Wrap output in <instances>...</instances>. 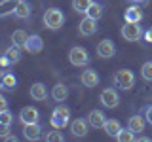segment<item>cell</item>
Instances as JSON below:
<instances>
[{
	"mask_svg": "<svg viewBox=\"0 0 152 142\" xmlns=\"http://www.w3.org/2000/svg\"><path fill=\"white\" fill-rule=\"evenodd\" d=\"M99 102H101L104 108L112 110V108H116L118 104H120V95H118V91L114 87H107L99 95Z\"/></svg>",
	"mask_w": 152,
	"mask_h": 142,
	"instance_id": "8992f818",
	"label": "cell"
},
{
	"mask_svg": "<svg viewBox=\"0 0 152 142\" xmlns=\"http://www.w3.org/2000/svg\"><path fill=\"white\" fill-rule=\"evenodd\" d=\"M104 133H107L108 136H114V138H116L118 136V133L122 131V125H120V121L118 120H107V123H104Z\"/></svg>",
	"mask_w": 152,
	"mask_h": 142,
	"instance_id": "7402d4cb",
	"label": "cell"
},
{
	"mask_svg": "<svg viewBox=\"0 0 152 142\" xmlns=\"http://www.w3.org/2000/svg\"><path fill=\"white\" fill-rule=\"evenodd\" d=\"M12 121H13V114L10 110H2V112H0V123H2V135H0V138H4V136L8 135Z\"/></svg>",
	"mask_w": 152,
	"mask_h": 142,
	"instance_id": "44dd1931",
	"label": "cell"
},
{
	"mask_svg": "<svg viewBox=\"0 0 152 142\" xmlns=\"http://www.w3.org/2000/svg\"><path fill=\"white\" fill-rule=\"evenodd\" d=\"M95 2V0H72V9L76 13H88V9H89V6Z\"/></svg>",
	"mask_w": 152,
	"mask_h": 142,
	"instance_id": "cb8c5ba5",
	"label": "cell"
},
{
	"mask_svg": "<svg viewBox=\"0 0 152 142\" xmlns=\"http://www.w3.org/2000/svg\"><path fill=\"white\" fill-rule=\"evenodd\" d=\"M23 49L28 51V53H40V51L44 49V40H42V38L38 36V34H31Z\"/></svg>",
	"mask_w": 152,
	"mask_h": 142,
	"instance_id": "4fadbf2b",
	"label": "cell"
},
{
	"mask_svg": "<svg viewBox=\"0 0 152 142\" xmlns=\"http://www.w3.org/2000/svg\"><path fill=\"white\" fill-rule=\"evenodd\" d=\"M112 82H114V85H116L118 89L129 91V89L135 87V74H133V70H129V68H122V70H118V72L114 74Z\"/></svg>",
	"mask_w": 152,
	"mask_h": 142,
	"instance_id": "7a4b0ae2",
	"label": "cell"
},
{
	"mask_svg": "<svg viewBox=\"0 0 152 142\" xmlns=\"http://www.w3.org/2000/svg\"><path fill=\"white\" fill-rule=\"evenodd\" d=\"M124 19H126L127 23H141L142 12L139 9V6H137V4H131V6L126 9V13H124Z\"/></svg>",
	"mask_w": 152,
	"mask_h": 142,
	"instance_id": "d6986e66",
	"label": "cell"
},
{
	"mask_svg": "<svg viewBox=\"0 0 152 142\" xmlns=\"http://www.w3.org/2000/svg\"><path fill=\"white\" fill-rule=\"evenodd\" d=\"M46 140L48 142H63L65 136H63V133H61V129H55V131H50L46 135Z\"/></svg>",
	"mask_w": 152,
	"mask_h": 142,
	"instance_id": "f1b7e54d",
	"label": "cell"
},
{
	"mask_svg": "<svg viewBox=\"0 0 152 142\" xmlns=\"http://www.w3.org/2000/svg\"><path fill=\"white\" fill-rule=\"evenodd\" d=\"M38 120H40V112H38L34 106H25V108H21V112H19V121H21L23 125L36 123Z\"/></svg>",
	"mask_w": 152,
	"mask_h": 142,
	"instance_id": "30bf717a",
	"label": "cell"
},
{
	"mask_svg": "<svg viewBox=\"0 0 152 142\" xmlns=\"http://www.w3.org/2000/svg\"><path fill=\"white\" fill-rule=\"evenodd\" d=\"M63 23H65V13L61 12L59 8L46 9V13H44V25H46V28H50V30H59V28L63 27Z\"/></svg>",
	"mask_w": 152,
	"mask_h": 142,
	"instance_id": "3957f363",
	"label": "cell"
},
{
	"mask_svg": "<svg viewBox=\"0 0 152 142\" xmlns=\"http://www.w3.org/2000/svg\"><path fill=\"white\" fill-rule=\"evenodd\" d=\"M2 110H8V101L4 97H0V112Z\"/></svg>",
	"mask_w": 152,
	"mask_h": 142,
	"instance_id": "1f68e13d",
	"label": "cell"
},
{
	"mask_svg": "<svg viewBox=\"0 0 152 142\" xmlns=\"http://www.w3.org/2000/svg\"><path fill=\"white\" fill-rule=\"evenodd\" d=\"M131 4H137V6H145V4H148V0H129Z\"/></svg>",
	"mask_w": 152,
	"mask_h": 142,
	"instance_id": "836d02e7",
	"label": "cell"
},
{
	"mask_svg": "<svg viewBox=\"0 0 152 142\" xmlns=\"http://www.w3.org/2000/svg\"><path fill=\"white\" fill-rule=\"evenodd\" d=\"M141 78L145 80V82H152V61H146V63L141 66Z\"/></svg>",
	"mask_w": 152,
	"mask_h": 142,
	"instance_id": "83f0119b",
	"label": "cell"
},
{
	"mask_svg": "<svg viewBox=\"0 0 152 142\" xmlns=\"http://www.w3.org/2000/svg\"><path fill=\"white\" fill-rule=\"evenodd\" d=\"M50 123H51L53 129H65V127L70 123V108L69 106H63V104L59 102V106L51 112Z\"/></svg>",
	"mask_w": 152,
	"mask_h": 142,
	"instance_id": "6da1fadb",
	"label": "cell"
},
{
	"mask_svg": "<svg viewBox=\"0 0 152 142\" xmlns=\"http://www.w3.org/2000/svg\"><path fill=\"white\" fill-rule=\"evenodd\" d=\"M51 99L57 102H63L69 99V87L65 83H55L53 89H51Z\"/></svg>",
	"mask_w": 152,
	"mask_h": 142,
	"instance_id": "ffe728a7",
	"label": "cell"
},
{
	"mask_svg": "<svg viewBox=\"0 0 152 142\" xmlns=\"http://www.w3.org/2000/svg\"><path fill=\"white\" fill-rule=\"evenodd\" d=\"M2 140H12V142H15V140H17V136H13V135H6Z\"/></svg>",
	"mask_w": 152,
	"mask_h": 142,
	"instance_id": "e575fe53",
	"label": "cell"
},
{
	"mask_svg": "<svg viewBox=\"0 0 152 142\" xmlns=\"http://www.w3.org/2000/svg\"><path fill=\"white\" fill-rule=\"evenodd\" d=\"M145 123H146V120H145V116H131L129 120H127V129H131L135 135H139V133H142L145 131Z\"/></svg>",
	"mask_w": 152,
	"mask_h": 142,
	"instance_id": "e0dca14e",
	"label": "cell"
},
{
	"mask_svg": "<svg viewBox=\"0 0 152 142\" xmlns=\"http://www.w3.org/2000/svg\"><path fill=\"white\" fill-rule=\"evenodd\" d=\"M21 49H23V47H19V46H15V44H12L6 51H4V55H6L8 59L12 61V64H15V63H19V61H21Z\"/></svg>",
	"mask_w": 152,
	"mask_h": 142,
	"instance_id": "603a6c76",
	"label": "cell"
},
{
	"mask_svg": "<svg viewBox=\"0 0 152 142\" xmlns=\"http://www.w3.org/2000/svg\"><path fill=\"white\" fill-rule=\"evenodd\" d=\"M78 32L80 36H93L97 32V21L89 15H84V19L78 23Z\"/></svg>",
	"mask_w": 152,
	"mask_h": 142,
	"instance_id": "ba28073f",
	"label": "cell"
},
{
	"mask_svg": "<svg viewBox=\"0 0 152 142\" xmlns=\"http://www.w3.org/2000/svg\"><path fill=\"white\" fill-rule=\"evenodd\" d=\"M31 4L27 2V0H17L15 6H13V15L17 19H28L31 17Z\"/></svg>",
	"mask_w": 152,
	"mask_h": 142,
	"instance_id": "9a60e30c",
	"label": "cell"
},
{
	"mask_svg": "<svg viewBox=\"0 0 152 142\" xmlns=\"http://www.w3.org/2000/svg\"><path fill=\"white\" fill-rule=\"evenodd\" d=\"M142 38H145V42H148V44H152V27L145 30V34H142Z\"/></svg>",
	"mask_w": 152,
	"mask_h": 142,
	"instance_id": "4dcf8cb0",
	"label": "cell"
},
{
	"mask_svg": "<svg viewBox=\"0 0 152 142\" xmlns=\"http://www.w3.org/2000/svg\"><path fill=\"white\" fill-rule=\"evenodd\" d=\"M69 61L72 66H88L89 64V51L82 46H74L69 51Z\"/></svg>",
	"mask_w": 152,
	"mask_h": 142,
	"instance_id": "277c9868",
	"label": "cell"
},
{
	"mask_svg": "<svg viewBox=\"0 0 152 142\" xmlns=\"http://www.w3.org/2000/svg\"><path fill=\"white\" fill-rule=\"evenodd\" d=\"M0 87H2V91H13V89L17 87V78H15V74L4 70V72H2V83H0Z\"/></svg>",
	"mask_w": 152,
	"mask_h": 142,
	"instance_id": "ac0fdd59",
	"label": "cell"
},
{
	"mask_svg": "<svg viewBox=\"0 0 152 142\" xmlns=\"http://www.w3.org/2000/svg\"><path fill=\"white\" fill-rule=\"evenodd\" d=\"M80 82H82L84 87L93 89V87H97V85H99V74L95 72L93 68H86L84 72L80 74Z\"/></svg>",
	"mask_w": 152,
	"mask_h": 142,
	"instance_id": "8fae6325",
	"label": "cell"
},
{
	"mask_svg": "<svg viewBox=\"0 0 152 142\" xmlns=\"http://www.w3.org/2000/svg\"><path fill=\"white\" fill-rule=\"evenodd\" d=\"M137 140H141V142H150L148 136H137Z\"/></svg>",
	"mask_w": 152,
	"mask_h": 142,
	"instance_id": "d590c367",
	"label": "cell"
},
{
	"mask_svg": "<svg viewBox=\"0 0 152 142\" xmlns=\"http://www.w3.org/2000/svg\"><path fill=\"white\" fill-rule=\"evenodd\" d=\"M97 55L101 57V59H110V57L116 55V46H114L112 40H108V38H104L97 44Z\"/></svg>",
	"mask_w": 152,
	"mask_h": 142,
	"instance_id": "9c48e42d",
	"label": "cell"
},
{
	"mask_svg": "<svg viewBox=\"0 0 152 142\" xmlns=\"http://www.w3.org/2000/svg\"><path fill=\"white\" fill-rule=\"evenodd\" d=\"M0 64H2V66H8V64H12V61H10L6 55H2V59H0Z\"/></svg>",
	"mask_w": 152,
	"mask_h": 142,
	"instance_id": "d6a6232c",
	"label": "cell"
},
{
	"mask_svg": "<svg viewBox=\"0 0 152 142\" xmlns=\"http://www.w3.org/2000/svg\"><path fill=\"white\" fill-rule=\"evenodd\" d=\"M89 131V121L88 117H76L74 121H70V135L74 138H84Z\"/></svg>",
	"mask_w": 152,
	"mask_h": 142,
	"instance_id": "52a82bcc",
	"label": "cell"
},
{
	"mask_svg": "<svg viewBox=\"0 0 152 142\" xmlns=\"http://www.w3.org/2000/svg\"><path fill=\"white\" fill-rule=\"evenodd\" d=\"M27 40H28V34L25 30H13L12 32V44H15L19 47H25Z\"/></svg>",
	"mask_w": 152,
	"mask_h": 142,
	"instance_id": "d4e9b609",
	"label": "cell"
},
{
	"mask_svg": "<svg viewBox=\"0 0 152 142\" xmlns=\"http://www.w3.org/2000/svg\"><path fill=\"white\" fill-rule=\"evenodd\" d=\"M88 121L93 129H103L104 123H107V116H104L101 110H91L88 114Z\"/></svg>",
	"mask_w": 152,
	"mask_h": 142,
	"instance_id": "2e32d148",
	"label": "cell"
},
{
	"mask_svg": "<svg viewBox=\"0 0 152 142\" xmlns=\"http://www.w3.org/2000/svg\"><path fill=\"white\" fill-rule=\"evenodd\" d=\"M28 95H31L32 101L44 102L46 99H48V89H46V85H44V83L36 82V83H32V85H31V89H28Z\"/></svg>",
	"mask_w": 152,
	"mask_h": 142,
	"instance_id": "7c38bea8",
	"label": "cell"
},
{
	"mask_svg": "<svg viewBox=\"0 0 152 142\" xmlns=\"http://www.w3.org/2000/svg\"><path fill=\"white\" fill-rule=\"evenodd\" d=\"M141 114H142V116H145L146 123H148V125H152V104H146V106H142Z\"/></svg>",
	"mask_w": 152,
	"mask_h": 142,
	"instance_id": "f546056e",
	"label": "cell"
},
{
	"mask_svg": "<svg viewBox=\"0 0 152 142\" xmlns=\"http://www.w3.org/2000/svg\"><path fill=\"white\" fill-rule=\"evenodd\" d=\"M120 34H122V38L126 42H137V40H141V38H142L145 30L141 28L139 23H127L126 21V25L120 28Z\"/></svg>",
	"mask_w": 152,
	"mask_h": 142,
	"instance_id": "5b68a950",
	"label": "cell"
},
{
	"mask_svg": "<svg viewBox=\"0 0 152 142\" xmlns=\"http://www.w3.org/2000/svg\"><path fill=\"white\" fill-rule=\"evenodd\" d=\"M116 140L118 142H133V140H137V135L131 129H122L120 133H118Z\"/></svg>",
	"mask_w": 152,
	"mask_h": 142,
	"instance_id": "4316f807",
	"label": "cell"
},
{
	"mask_svg": "<svg viewBox=\"0 0 152 142\" xmlns=\"http://www.w3.org/2000/svg\"><path fill=\"white\" fill-rule=\"evenodd\" d=\"M103 12H104V8H103V4H99V2H93L91 6H89L88 9V13L86 15H89V17H93L95 21H99V19L103 17Z\"/></svg>",
	"mask_w": 152,
	"mask_h": 142,
	"instance_id": "484cf974",
	"label": "cell"
},
{
	"mask_svg": "<svg viewBox=\"0 0 152 142\" xmlns=\"http://www.w3.org/2000/svg\"><path fill=\"white\" fill-rule=\"evenodd\" d=\"M23 136L27 140H38L42 136V125L40 123H28V125L23 127Z\"/></svg>",
	"mask_w": 152,
	"mask_h": 142,
	"instance_id": "5bb4252c",
	"label": "cell"
}]
</instances>
